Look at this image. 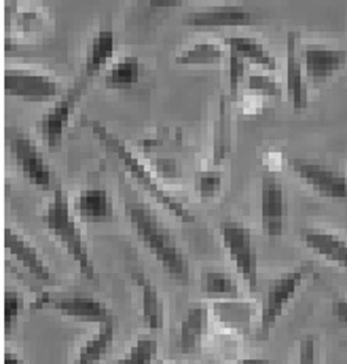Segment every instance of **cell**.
<instances>
[{"label": "cell", "instance_id": "obj_5", "mask_svg": "<svg viewBox=\"0 0 347 364\" xmlns=\"http://www.w3.org/2000/svg\"><path fill=\"white\" fill-rule=\"evenodd\" d=\"M218 235L237 277L248 286L250 292H257L259 290V250H257L252 231L240 220L225 218L218 225Z\"/></svg>", "mask_w": 347, "mask_h": 364}, {"label": "cell", "instance_id": "obj_6", "mask_svg": "<svg viewBox=\"0 0 347 364\" xmlns=\"http://www.w3.org/2000/svg\"><path fill=\"white\" fill-rule=\"evenodd\" d=\"M9 149H11L15 168L32 186L41 191H51V193L60 188L55 172L51 170L49 161L45 159L38 144L30 136H26L19 129H13V132L9 129Z\"/></svg>", "mask_w": 347, "mask_h": 364}, {"label": "cell", "instance_id": "obj_8", "mask_svg": "<svg viewBox=\"0 0 347 364\" xmlns=\"http://www.w3.org/2000/svg\"><path fill=\"white\" fill-rule=\"evenodd\" d=\"M87 85H89V79H87L85 75L79 77L75 81V85H70L68 90L64 91L58 97V102L41 117V121H38V134H41L43 142L49 149L62 146L66 127H68V123L73 119V112H75L79 100L83 97V93L87 91Z\"/></svg>", "mask_w": 347, "mask_h": 364}, {"label": "cell", "instance_id": "obj_26", "mask_svg": "<svg viewBox=\"0 0 347 364\" xmlns=\"http://www.w3.org/2000/svg\"><path fill=\"white\" fill-rule=\"evenodd\" d=\"M231 112H229V100L223 97L220 100V110H218V119L214 125V149H212V161L216 166H220L229 153H231Z\"/></svg>", "mask_w": 347, "mask_h": 364}, {"label": "cell", "instance_id": "obj_10", "mask_svg": "<svg viewBox=\"0 0 347 364\" xmlns=\"http://www.w3.org/2000/svg\"><path fill=\"white\" fill-rule=\"evenodd\" d=\"M286 188L273 170H265L260 178V227L269 240H277L286 229Z\"/></svg>", "mask_w": 347, "mask_h": 364}, {"label": "cell", "instance_id": "obj_11", "mask_svg": "<svg viewBox=\"0 0 347 364\" xmlns=\"http://www.w3.org/2000/svg\"><path fill=\"white\" fill-rule=\"evenodd\" d=\"M2 83H4V93L13 95V97H21V100H53L60 97L64 90L62 83L53 77H49L47 73H38V70H30V68H6L2 75Z\"/></svg>", "mask_w": 347, "mask_h": 364}, {"label": "cell", "instance_id": "obj_25", "mask_svg": "<svg viewBox=\"0 0 347 364\" xmlns=\"http://www.w3.org/2000/svg\"><path fill=\"white\" fill-rule=\"evenodd\" d=\"M114 333H117V324H114V318H108L104 322L97 324V333L87 339L85 346L79 350L75 363L79 364H93L100 363L112 348V341H114Z\"/></svg>", "mask_w": 347, "mask_h": 364}, {"label": "cell", "instance_id": "obj_23", "mask_svg": "<svg viewBox=\"0 0 347 364\" xmlns=\"http://www.w3.org/2000/svg\"><path fill=\"white\" fill-rule=\"evenodd\" d=\"M199 290L210 301L240 299V282L233 273L223 269H205L199 275Z\"/></svg>", "mask_w": 347, "mask_h": 364}, {"label": "cell", "instance_id": "obj_19", "mask_svg": "<svg viewBox=\"0 0 347 364\" xmlns=\"http://www.w3.org/2000/svg\"><path fill=\"white\" fill-rule=\"evenodd\" d=\"M134 284L140 288V303H142V322L149 331H161L166 322V303L159 292V288L153 284V279L140 269L132 272Z\"/></svg>", "mask_w": 347, "mask_h": 364}, {"label": "cell", "instance_id": "obj_14", "mask_svg": "<svg viewBox=\"0 0 347 364\" xmlns=\"http://www.w3.org/2000/svg\"><path fill=\"white\" fill-rule=\"evenodd\" d=\"M2 244H4V250L9 252V257H13L17 261V265L28 273L30 277H34L36 282H41L45 286H55L58 284L55 275L49 269V265L43 261L38 250L30 242H26L23 235H19L15 229L4 227Z\"/></svg>", "mask_w": 347, "mask_h": 364}, {"label": "cell", "instance_id": "obj_27", "mask_svg": "<svg viewBox=\"0 0 347 364\" xmlns=\"http://www.w3.org/2000/svg\"><path fill=\"white\" fill-rule=\"evenodd\" d=\"M23 307H26V301H23L21 292H17L15 288H6L2 294V331H4V335H11L15 331Z\"/></svg>", "mask_w": 347, "mask_h": 364}, {"label": "cell", "instance_id": "obj_1", "mask_svg": "<svg viewBox=\"0 0 347 364\" xmlns=\"http://www.w3.org/2000/svg\"><path fill=\"white\" fill-rule=\"evenodd\" d=\"M125 216L129 225L134 227L138 240L144 244V248L157 259V263L166 269V273L174 282L186 286L191 282V267L188 261L178 246L172 231L164 225V220L146 208L138 199H125Z\"/></svg>", "mask_w": 347, "mask_h": 364}, {"label": "cell", "instance_id": "obj_22", "mask_svg": "<svg viewBox=\"0 0 347 364\" xmlns=\"http://www.w3.org/2000/svg\"><path fill=\"white\" fill-rule=\"evenodd\" d=\"M142 62L136 55H125L121 60H117L114 64H110L104 75H102V83L106 90L123 91L132 90L140 83L142 79Z\"/></svg>", "mask_w": 347, "mask_h": 364}, {"label": "cell", "instance_id": "obj_2", "mask_svg": "<svg viewBox=\"0 0 347 364\" xmlns=\"http://www.w3.org/2000/svg\"><path fill=\"white\" fill-rule=\"evenodd\" d=\"M85 125L91 129V134L95 136V140L119 161V166H121V170L127 174V176H132L138 186H142L157 203H161L172 216L176 218H180L182 223H193L195 220V216H193V212L176 197L172 195L161 182L157 181L155 176H153V172L129 151V146L117 136V134H112L104 123H100L97 119H91V117H85Z\"/></svg>", "mask_w": 347, "mask_h": 364}, {"label": "cell", "instance_id": "obj_4", "mask_svg": "<svg viewBox=\"0 0 347 364\" xmlns=\"http://www.w3.org/2000/svg\"><path fill=\"white\" fill-rule=\"evenodd\" d=\"M311 273H314V265L303 263V265H299L290 272H284L269 282V286L262 294V303H260L259 324H257L259 339H267L271 335V331L275 328V324L279 322V318L284 316L288 305L294 301L299 288Z\"/></svg>", "mask_w": 347, "mask_h": 364}, {"label": "cell", "instance_id": "obj_9", "mask_svg": "<svg viewBox=\"0 0 347 364\" xmlns=\"http://www.w3.org/2000/svg\"><path fill=\"white\" fill-rule=\"evenodd\" d=\"M288 168L320 197L347 201V176L341 170L305 157H290Z\"/></svg>", "mask_w": 347, "mask_h": 364}, {"label": "cell", "instance_id": "obj_16", "mask_svg": "<svg viewBox=\"0 0 347 364\" xmlns=\"http://www.w3.org/2000/svg\"><path fill=\"white\" fill-rule=\"evenodd\" d=\"M114 51H117V34H114V28H112L110 21H104L97 28V32L93 34L89 47H87L85 64H83L85 70H83V75H85L89 81L95 79L97 75H102L110 66V62L114 58Z\"/></svg>", "mask_w": 347, "mask_h": 364}, {"label": "cell", "instance_id": "obj_15", "mask_svg": "<svg viewBox=\"0 0 347 364\" xmlns=\"http://www.w3.org/2000/svg\"><path fill=\"white\" fill-rule=\"evenodd\" d=\"M297 32H288L286 38V93L297 112L309 106V81L301 62V51L297 47Z\"/></svg>", "mask_w": 347, "mask_h": 364}, {"label": "cell", "instance_id": "obj_31", "mask_svg": "<svg viewBox=\"0 0 347 364\" xmlns=\"http://www.w3.org/2000/svg\"><path fill=\"white\" fill-rule=\"evenodd\" d=\"M186 0H136V15L144 21L161 19L164 13L184 6Z\"/></svg>", "mask_w": 347, "mask_h": 364}, {"label": "cell", "instance_id": "obj_29", "mask_svg": "<svg viewBox=\"0 0 347 364\" xmlns=\"http://www.w3.org/2000/svg\"><path fill=\"white\" fill-rule=\"evenodd\" d=\"M244 85H246L248 93H257L260 97H279L282 95V85L271 77L269 70L246 75Z\"/></svg>", "mask_w": 347, "mask_h": 364}, {"label": "cell", "instance_id": "obj_18", "mask_svg": "<svg viewBox=\"0 0 347 364\" xmlns=\"http://www.w3.org/2000/svg\"><path fill=\"white\" fill-rule=\"evenodd\" d=\"M75 214L85 223H110L114 218V203L106 188L89 186L73 199Z\"/></svg>", "mask_w": 347, "mask_h": 364}, {"label": "cell", "instance_id": "obj_32", "mask_svg": "<svg viewBox=\"0 0 347 364\" xmlns=\"http://www.w3.org/2000/svg\"><path fill=\"white\" fill-rule=\"evenodd\" d=\"M246 62L235 55V53H229V97L235 100L240 87L244 85V79H246Z\"/></svg>", "mask_w": 347, "mask_h": 364}, {"label": "cell", "instance_id": "obj_13", "mask_svg": "<svg viewBox=\"0 0 347 364\" xmlns=\"http://www.w3.org/2000/svg\"><path fill=\"white\" fill-rule=\"evenodd\" d=\"M260 17L244 4H214L191 11L184 15L182 23L201 30H218V28H246L259 23Z\"/></svg>", "mask_w": 347, "mask_h": 364}, {"label": "cell", "instance_id": "obj_12", "mask_svg": "<svg viewBox=\"0 0 347 364\" xmlns=\"http://www.w3.org/2000/svg\"><path fill=\"white\" fill-rule=\"evenodd\" d=\"M301 62L309 85L320 87L346 68L347 49L326 43H305L301 49Z\"/></svg>", "mask_w": 347, "mask_h": 364}, {"label": "cell", "instance_id": "obj_20", "mask_svg": "<svg viewBox=\"0 0 347 364\" xmlns=\"http://www.w3.org/2000/svg\"><path fill=\"white\" fill-rule=\"evenodd\" d=\"M208 322H210V311L205 305H193L188 307L186 316H184V322L180 326V335H178V341H176V348L180 354H197L199 348H201V341L205 337V331H208Z\"/></svg>", "mask_w": 347, "mask_h": 364}, {"label": "cell", "instance_id": "obj_34", "mask_svg": "<svg viewBox=\"0 0 347 364\" xmlns=\"http://www.w3.org/2000/svg\"><path fill=\"white\" fill-rule=\"evenodd\" d=\"M333 318L347 328V296H335L333 301Z\"/></svg>", "mask_w": 347, "mask_h": 364}, {"label": "cell", "instance_id": "obj_3", "mask_svg": "<svg viewBox=\"0 0 347 364\" xmlns=\"http://www.w3.org/2000/svg\"><path fill=\"white\" fill-rule=\"evenodd\" d=\"M43 225L55 237V242L66 250V255L77 263V267L89 282L97 284L95 263L89 255L83 231L79 227V216L73 210V201L64 193V188H55L47 208L43 210Z\"/></svg>", "mask_w": 347, "mask_h": 364}, {"label": "cell", "instance_id": "obj_17", "mask_svg": "<svg viewBox=\"0 0 347 364\" xmlns=\"http://www.w3.org/2000/svg\"><path fill=\"white\" fill-rule=\"evenodd\" d=\"M301 240L314 255L347 272V242L341 235L326 229H303Z\"/></svg>", "mask_w": 347, "mask_h": 364}, {"label": "cell", "instance_id": "obj_21", "mask_svg": "<svg viewBox=\"0 0 347 364\" xmlns=\"http://www.w3.org/2000/svg\"><path fill=\"white\" fill-rule=\"evenodd\" d=\"M229 49V53H235L240 55L246 64H252V66H259L262 70H269V73H275L277 70V60L275 55L252 36H227L223 41Z\"/></svg>", "mask_w": 347, "mask_h": 364}, {"label": "cell", "instance_id": "obj_24", "mask_svg": "<svg viewBox=\"0 0 347 364\" xmlns=\"http://www.w3.org/2000/svg\"><path fill=\"white\" fill-rule=\"evenodd\" d=\"M229 53L227 45L220 41H199L188 45L182 53L174 58L178 66H214L225 60Z\"/></svg>", "mask_w": 347, "mask_h": 364}, {"label": "cell", "instance_id": "obj_28", "mask_svg": "<svg viewBox=\"0 0 347 364\" xmlns=\"http://www.w3.org/2000/svg\"><path fill=\"white\" fill-rule=\"evenodd\" d=\"M159 356V343L155 337H149V335H142L138 337V341L132 346V350L119 360L123 364H149L155 363Z\"/></svg>", "mask_w": 347, "mask_h": 364}, {"label": "cell", "instance_id": "obj_33", "mask_svg": "<svg viewBox=\"0 0 347 364\" xmlns=\"http://www.w3.org/2000/svg\"><path fill=\"white\" fill-rule=\"evenodd\" d=\"M299 363H318V337L309 335L299 343Z\"/></svg>", "mask_w": 347, "mask_h": 364}, {"label": "cell", "instance_id": "obj_7", "mask_svg": "<svg viewBox=\"0 0 347 364\" xmlns=\"http://www.w3.org/2000/svg\"><path fill=\"white\" fill-rule=\"evenodd\" d=\"M30 307L36 309V311L51 309V311H58L60 316L83 320V322H95V324H100V322H104L108 318H114L108 305H104L102 301L89 296V294H77V292H70V294L41 292L32 301Z\"/></svg>", "mask_w": 347, "mask_h": 364}, {"label": "cell", "instance_id": "obj_30", "mask_svg": "<svg viewBox=\"0 0 347 364\" xmlns=\"http://www.w3.org/2000/svg\"><path fill=\"white\" fill-rule=\"evenodd\" d=\"M223 182H225V176L218 168L216 170H201L195 176V191L201 199L210 201V199H216L220 195Z\"/></svg>", "mask_w": 347, "mask_h": 364}]
</instances>
